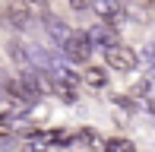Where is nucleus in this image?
<instances>
[{"label": "nucleus", "mask_w": 155, "mask_h": 152, "mask_svg": "<svg viewBox=\"0 0 155 152\" xmlns=\"http://www.w3.org/2000/svg\"><path fill=\"white\" fill-rule=\"evenodd\" d=\"M104 64L111 67V70H136V64H139V57L133 54V48H124V45H111V48H104Z\"/></svg>", "instance_id": "obj_1"}, {"label": "nucleus", "mask_w": 155, "mask_h": 152, "mask_svg": "<svg viewBox=\"0 0 155 152\" xmlns=\"http://www.w3.org/2000/svg\"><path fill=\"white\" fill-rule=\"evenodd\" d=\"M63 51H67V60H73V64H86L89 54H92V41L86 35H73L70 32V38L63 41Z\"/></svg>", "instance_id": "obj_2"}, {"label": "nucleus", "mask_w": 155, "mask_h": 152, "mask_svg": "<svg viewBox=\"0 0 155 152\" xmlns=\"http://www.w3.org/2000/svg\"><path fill=\"white\" fill-rule=\"evenodd\" d=\"M3 22L13 25V29H29L32 25V13H29V6H25V0H10V3H6Z\"/></svg>", "instance_id": "obj_3"}, {"label": "nucleus", "mask_w": 155, "mask_h": 152, "mask_svg": "<svg viewBox=\"0 0 155 152\" xmlns=\"http://www.w3.org/2000/svg\"><path fill=\"white\" fill-rule=\"evenodd\" d=\"M86 38L89 41H98V45H104V48H111V45H117V29H114V25H95Z\"/></svg>", "instance_id": "obj_4"}, {"label": "nucleus", "mask_w": 155, "mask_h": 152, "mask_svg": "<svg viewBox=\"0 0 155 152\" xmlns=\"http://www.w3.org/2000/svg\"><path fill=\"white\" fill-rule=\"evenodd\" d=\"M45 29H48V35H51L54 41H60V45H63V41L70 38V29H67V25L60 22L57 16H54V13H45Z\"/></svg>", "instance_id": "obj_5"}, {"label": "nucleus", "mask_w": 155, "mask_h": 152, "mask_svg": "<svg viewBox=\"0 0 155 152\" xmlns=\"http://www.w3.org/2000/svg\"><path fill=\"white\" fill-rule=\"evenodd\" d=\"M82 82L92 89H104L108 86V73H104V67H86L82 70Z\"/></svg>", "instance_id": "obj_6"}, {"label": "nucleus", "mask_w": 155, "mask_h": 152, "mask_svg": "<svg viewBox=\"0 0 155 152\" xmlns=\"http://www.w3.org/2000/svg\"><path fill=\"white\" fill-rule=\"evenodd\" d=\"M89 6H92L101 19H111L114 13H120V0H92Z\"/></svg>", "instance_id": "obj_7"}, {"label": "nucleus", "mask_w": 155, "mask_h": 152, "mask_svg": "<svg viewBox=\"0 0 155 152\" xmlns=\"http://www.w3.org/2000/svg\"><path fill=\"white\" fill-rule=\"evenodd\" d=\"M25 6H29V13H38V16L51 13V10H48V0H25Z\"/></svg>", "instance_id": "obj_8"}, {"label": "nucleus", "mask_w": 155, "mask_h": 152, "mask_svg": "<svg viewBox=\"0 0 155 152\" xmlns=\"http://www.w3.org/2000/svg\"><path fill=\"white\" fill-rule=\"evenodd\" d=\"M10 51H13V60L25 64V48H22V45H16V41H13V45H10Z\"/></svg>", "instance_id": "obj_9"}, {"label": "nucleus", "mask_w": 155, "mask_h": 152, "mask_svg": "<svg viewBox=\"0 0 155 152\" xmlns=\"http://www.w3.org/2000/svg\"><path fill=\"white\" fill-rule=\"evenodd\" d=\"M149 86H152V82H149V79H139V82H136V86H133V89H130V92H133V95H146V92H149Z\"/></svg>", "instance_id": "obj_10"}, {"label": "nucleus", "mask_w": 155, "mask_h": 152, "mask_svg": "<svg viewBox=\"0 0 155 152\" xmlns=\"http://www.w3.org/2000/svg\"><path fill=\"white\" fill-rule=\"evenodd\" d=\"M146 60H149V64H155V41L146 48Z\"/></svg>", "instance_id": "obj_11"}, {"label": "nucleus", "mask_w": 155, "mask_h": 152, "mask_svg": "<svg viewBox=\"0 0 155 152\" xmlns=\"http://www.w3.org/2000/svg\"><path fill=\"white\" fill-rule=\"evenodd\" d=\"M70 3H73V10H86V6L92 3V0H70Z\"/></svg>", "instance_id": "obj_12"}, {"label": "nucleus", "mask_w": 155, "mask_h": 152, "mask_svg": "<svg viewBox=\"0 0 155 152\" xmlns=\"http://www.w3.org/2000/svg\"><path fill=\"white\" fill-rule=\"evenodd\" d=\"M146 108H149V111L155 114V95H152V98H149V101H146Z\"/></svg>", "instance_id": "obj_13"}, {"label": "nucleus", "mask_w": 155, "mask_h": 152, "mask_svg": "<svg viewBox=\"0 0 155 152\" xmlns=\"http://www.w3.org/2000/svg\"><path fill=\"white\" fill-rule=\"evenodd\" d=\"M149 82H155V64H152V70H149V76H146Z\"/></svg>", "instance_id": "obj_14"}, {"label": "nucleus", "mask_w": 155, "mask_h": 152, "mask_svg": "<svg viewBox=\"0 0 155 152\" xmlns=\"http://www.w3.org/2000/svg\"><path fill=\"white\" fill-rule=\"evenodd\" d=\"M82 152H86V149H82Z\"/></svg>", "instance_id": "obj_15"}]
</instances>
